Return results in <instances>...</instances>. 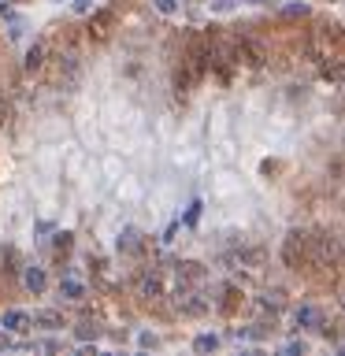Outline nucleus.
<instances>
[{"label": "nucleus", "instance_id": "obj_25", "mask_svg": "<svg viewBox=\"0 0 345 356\" xmlns=\"http://www.w3.org/2000/svg\"><path fill=\"white\" fill-rule=\"evenodd\" d=\"M286 353H294V356L300 353V356H305V341H289V345H286Z\"/></svg>", "mask_w": 345, "mask_h": 356}, {"label": "nucleus", "instance_id": "obj_9", "mask_svg": "<svg viewBox=\"0 0 345 356\" xmlns=\"http://www.w3.org/2000/svg\"><path fill=\"white\" fill-rule=\"evenodd\" d=\"M0 327H4L8 334H22V330H30L33 323H30V316H26V312L11 308V312H4V319H0Z\"/></svg>", "mask_w": 345, "mask_h": 356}, {"label": "nucleus", "instance_id": "obj_6", "mask_svg": "<svg viewBox=\"0 0 345 356\" xmlns=\"http://www.w3.org/2000/svg\"><path fill=\"white\" fill-rule=\"evenodd\" d=\"M234 264L245 267L249 275H260V271H264V264H267V252H264V249H241L238 256H234Z\"/></svg>", "mask_w": 345, "mask_h": 356}, {"label": "nucleus", "instance_id": "obj_3", "mask_svg": "<svg viewBox=\"0 0 345 356\" xmlns=\"http://www.w3.org/2000/svg\"><path fill=\"white\" fill-rule=\"evenodd\" d=\"M111 30H115V11H93V19H89V26H86V33H89V41H108L111 38Z\"/></svg>", "mask_w": 345, "mask_h": 356}, {"label": "nucleus", "instance_id": "obj_24", "mask_svg": "<svg viewBox=\"0 0 345 356\" xmlns=\"http://www.w3.org/2000/svg\"><path fill=\"white\" fill-rule=\"evenodd\" d=\"M141 349H156V334H141Z\"/></svg>", "mask_w": 345, "mask_h": 356}, {"label": "nucleus", "instance_id": "obj_1", "mask_svg": "<svg viewBox=\"0 0 345 356\" xmlns=\"http://www.w3.org/2000/svg\"><path fill=\"white\" fill-rule=\"evenodd\" d=\"M312 56L316 60H338L342 56V26L338 22H319L312 30Z\"/></svg>", "mask_w": 345, "mask_h": 356}, {"label": "nucleus", "instance_id": "obj_21", "mask_svg": "<svg viewBox=\"0 0 345 356\" xmlns=\"http://www.w3.org/2000/svg\"><path fill=\"white\" fill-rule=\"evenodd\" d=\"M278 171H282V160H264V163H260V175H267V178L278 175Z\"/></svg>", "mask_w": 345, "mask_h": 356}, {"label": "nucleus", "instance_id": "obj_16", "mask_svg": "<svg viewBox=\"0 0 345 356\" xmlns=\"http://www.w3.org/2000/svg\"><path fill=\"white\" fill-rule=\"evenodd\" d=\"M60 293L71 297V300H82V297H86V286L78 282V278H63V282H60Z\"/></svg>", "mask_w": 345, "mask_h": 356}, {"label": "nucleus", "instance_id": "obj_19", "mask_svg": "<svg viewBox=\"0 0 345 356\" xmlns=\"http://www.w3.org/2000/svg\"><path fill=\"white\" fill-rule=\"evenodd\" d=\"M260 305H264V308H271V312H278V308L286 305V293H282V289H271L267 297H260Z\"/></svg>", "mask_w": 345, "mask_h": 356}, {"label": "nucleus", "instance_id": "obj_5", "mask_svg": "<svg viewBox=\"0 0 345 356\" xmlns=\"http://www.w3.org/2000/svg\"><path fill=\"white\" fill-rule=\"evenodd\" d=\"M241 308H245V293H241L238 286H227V289H223V300H219V316L223 319H234Z\"/></svg>", "mask_w": 345, "mask_h": 356}, {"label": "nucleus", "instance_id": "obj_20", "mask_svg": "<svg viewBox=\"0 0 345 356\" xmlns=\"http://www.w3.org/2000/svg\"><path fill=\"white\" fill-rule=\"evenodd\" d=\"M282 19H286V22L308 19V4H289V8H282Z\"/></svg>", "mask_w": 345, "mask_h": 356}, {"label": "nucleus", "instance_id": "obj_22", "mask_svg": "<svg viewBox=\"0 0 345 356\" xmlns=\"http://www.w3.org/2000/svg\"><path fill=\"white\" fill-rule=\"evenodd\" d=\"M197 219H200V204H189V211H186V222H189V227H193Z\"/></svg>", "mask_w": 345, "mask_h": 356}, {"label": "nucleus", "instance_id": "obj_12", "mask_svg": "<svg viewBox=\"0 0 345 356\" xmlns=\"http://www.w3.org/2000/svg\"><path fill=\"white\" fill-rule=\"evenodd\" d=\"M22 282H26V289L33 297L38 293H45V286H49V278H45V271L41 267H26V271H22Z\"/></svg>", "mask_w": 345, "mask_h": 356}, {"label": "nucleus", "instance_id": "obj_13", "mask_svg": "<svg viewBox=\"0 0 345 356\" xmlns=\"http://www.w3.org/2000/svg\"><path fill=\"white\" fill-rule=\"evenodd\" d=\"M141 234L138 230H134V227H127V230H122L119 234V252H141Z\"/></svg>", "mask_w": 345, "mask_h": 356}, {"label": "nucleus", "instance_id": "obj_17", "mask_svg": "<svg viewBox=\"0 0 345 356\" xmlns=\"http://www.w3.org/2000/svg\"><path fill=\"white\" fill-rule=\"evenodd\" d=\"M71 245H74V234L60 230V234H56V241H52V249H56V256H67V252H71Z\"/></svg>", "mask_w": 345, "mask_h": 356}, {"label": "nucleus", "instance_id": "obj_2", "mask_svg": "<svg viewBox=\"0 0 345 356\" xmlns=\"http://www.w3.org/2000/svg\"><path fill=\"white\" fill-rule=\"evenodd\" d=\"M282 264L289 271H305L308 267V230H289L282 241Z\"/></svg>", "mask_w": 345, "mask_h": 356}, {"label": "nucleus", "instance_id": "obj_23", "mask_svg": "<svg viewBox=\"0 0 345 356\" xmlns=\"http://www.w3.org/2000/svg\"><path fill=\"white\" fill-rule=\"evenodd\" d=\"M156 8H160L163 15H171V11H175V0H156Z\"/></svg>", "mask_w": 345, "mask_h": 356}, {"label": "nucleus", "instance_id": "obj_8", "mask_svg": "<svg viewBox=\"0 0 345 356\" xmlns=\"http://www.w3.org/2000/svg\"><path fill=\"white\" fill-rule=\"evenodd\" d=\"M138 297L152 300V305H160V300H163V282H160V275H145L141 286H138Z\"/></svg>", "mask_w": 345, "mask_h": 356}, {"label": "nucleus", "instance_id": "obj_7", "mask_svg": "<svg viewBox=\"0 0 345 356\" xmlns=\"http://www.w3.org/2000/svg\"><path fill=\"white\" fill-rule=\"evenodd\" d=\"M208 278V271L200 267L197 260H186V264H178V282L182 286H200Z\"/></svg>", "mask_w": 345, "mask_h": 356}, {"label": "nucleus", "instance_id": "obj_26", "mask_svg": "<svg viewBox=\"0 0 345 356\" xmlns=\"http://www.w3.org/2000/svg\"><path fill=\"white\" fill-rule=\"evenodd\" d=\"M11 345H15V341H11V334L0 330V349H11Z\"/></svg>", "mask_w": 345, "mask_h": 356}, {"label": "nucleus", "instance_id": "obj_10", "mask_svg": "<svg viewBox=\"0 0 345 356\" xmlns=\"http://www.w3.org/2000/svg\"><path fill=\"white\" fill-rule=\"evenodd\" d=\"M319 323H323V312H319L316 305H300V308H297V327L319 330Z\"/></svg>", "mask_w": 345, "mask_h": 356}, {"label": "nucleus", "instance_id": "obj_14", "mask_svg": "<svg viewBox=\"0 0 345 356\" xmlns=\"http://www.w3.org/2000/svg\"><path fill=\"white\" fill-rule=\"evenodd\" d=\"M45 67V41H33L26 52V71H41Z\"/></svg>", "mask_w": 345, "mask_h": 356}, {"label": "nucleus", "instance_id": "obj_27", "mask_svg": "<svg viewBox=\"0 0 345 356\" xmlns=\"http://www.w3.org/2000/svg\"><path fill=\"white\" fill-rule=\"evenodd\" d=\"M211 8H216V11H230L234 4H230V0H211Z\"/></svg>", "mask_w": 345, "mask_h": 356}, {"label": "nucleus", "instance_id": "obj_15", "mask_svg": "<svg viewBox=\"0 0 345 356\" xmlns=\"http://www.w3.org/2000/svg\"><path fill=\"white\" fill-rule=\"evenodd\" d=\"M74 334H78V338H82V341H89V338H100V323L97 319H82V323H78V327H74Z\"/></svg>", "mask_w": 345, "mask_h": 356}, {"label": "nucleus", "instance_id": "obj_4", "mask_svg": "<svg viewBox=\"0 0 345 356\" xmlns=\"http://www.w3.org/2000/svg\"><path fill=\"white\" fill-rule=\"evenodd\" d=\"M175 308L182 312V316H204L208 312V300L197 293V289H178V297H175Z\"/></svg>", "mask_w": 345, "mask_h": 356}, {"label": "nucleus", "instance_id": "obj_11", "mask_svg": "<svg viewBox=\"0 0 345 356\" xmlns=\"http://www.w3.org/2000/svg\"><path fill=\"white\" fill-rule=\"evenodd\" d=\"M30 323H33V327H45V330H60L63 316H60V312H52V308H45V312H33Z\"/></svg>", "mask_w": 345, "mask_h": 356}, {"label": "nucleus", "instance_id": "obj_18", "mask_svg": "<svg viewBox=\"0 0 345 356\" xmlns=\"http://www.w3.org/2000/svg\"><path fill=\"white\" fill-rule=\"evenodd\" d=\"M219 349V338L216 334H200V338L193 341V353H216Z\"/></svg>", "mask_w": 345, "mask_h": 356}]
</instances>
